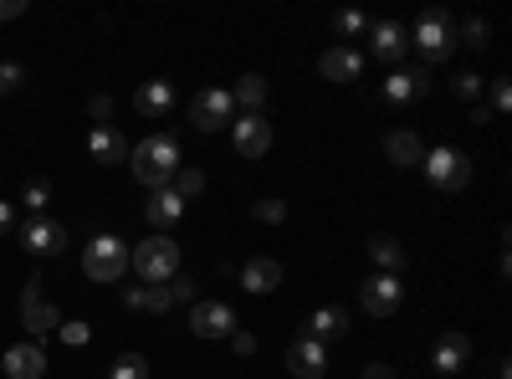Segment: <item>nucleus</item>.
<instances>
[{
    "label": "nucleus",
    "instance_id": "nucleus-29",
    "mask_svg": "<svg viewBox=\"0 0 512 379\" xmlns=\"http://www.w3.org/2000/svg\"><path fill=\"white\" fill-rule=\"evenodd\" d=\"M47 200H52V185H47V180H26L21 205L31 210V216H47Z\"/></svg>",
    "mask_w": 512,
    "mask_h": 379
},
{
    "label": "nucleus",
    "instance_id": "nucleus-11",
    "mask_svg": "<svg viewBox=\"0 0 512 379\" xmlns=\"http://www.w3.org/2000/svg\"><path fill=\"white\" fill-rule=\"evenodd\" d=\"M190 328H195V339H231V333L241 328L236 313L226 303H190Z\"/></svg>",
    "mask_w": 512,
    "mask_h": 379
},
{
    "label": "nucleus",
    "instance_id": "nucleus-14",
    "mask_svg": "<svg viewBox=\"0 0 512 379\" xmlns=\"http://www.w3.org/2000/svg\"><path fill=\"white\" fill-rule=\"evenodd\" d=\"M425 93H431V77H425L420 67H395L390 77H384V98L390 103H420Z\"/></svg>",
    "mask_w": 512,
    "mask_h": 379
},
{
    "label": "nucleus",
    "instance_id": "nucleus-12",
    "mask_svg": "<svg viewBox=\"0 0 512 379\" xmlns=\"http://www.w3.org/2000/svg\"><path fill=\"white\" fill-rule=\"evenodd\" d=\"M431 364L441 374H461L466 364H472V333H441L436 349H431Z\"/></svg>",
    "mask_w": 512,
    "mask_h": 379
},
{
    "label": "nucleus",
    "instance_id": "nucleus-40",
    "mask_svg": "<svg viewBox=\"0 0 512 379\" xmlns=\"http://www.w3.org/2000/svg\"><path fill=\"white\" fill-rule=\"evenodd\" d=\"M88 113H93L98 123H108V113H113V98H103V93H98V98L88 103Z\"/></svg>",
    "mask_w": 512,
    "mask_h": 379
},
{
    "label": "nucleus",
    "instance_id": "nucleus-24",
    "mask_svg": "<svg viewBox=\"0 0 512 379\" xmlns=\"http://www.w3.org/2000/svg\"><path fill=\"white\" fill-rule=\"evenodd\" d=\"M123 303L134 308V313H169V308H175V298H169L164 282H159V287H128Z\"/></svg>",
    "mask_w": 512,
    "mask_h": 379
},
{
    "label": "nucleus",
    "instance_id": "nucleus-2",
    "mask_svg": "<svg viewBox=\"0 0 512 379\" xmlns=\"http://www.w3.org/2000/svg\"><path fill=\"white\" fill-rule=\"evenodd\" d=\"M128 267H134L144 277V287H159L180 272V241H169V236H149L139 241L134 251H128Z\"/></svg>",
    "mask_w": 512,
    "mask_h": 379
},
{
    "label": "nucleus",
    "instance_id": "nucleus-27",
    "mask_svg": "<svg viewBox=\"0 0 512 379\" xmlns=\"http://www.w3.org/2000/svg\"><path fill=\"white\" fill-rule=\"evenodd\" d=\"M169 190H175L180 200H195V195L205 190V170H195V164H180L175 180H169Z\"/></svg>",
    "mask_w": 512,
    "mask_h": 379
},
{
    "label": "nucleus",
    "instance_id": "nucleus-25",
    "mask_svg": "<svg viewBox=\"0 0 512 379\" xmlns=\"http://www.w3.org/2000/svg\"><path fill=\"white\" fill-rule=\"evenodd\" d=\"M369 257L384 267V272H390V277H400V267H405V251H400V241L395 236H369Z\"/></svg>",
    "mask_w": 512,
    "mask_h": 379
},
{
    "label": "nucleus",
    "instance_id": "nucleus-7",
    "mask_svg": "<svg viewBox=\"0 0 512 379\" xmlns=\"http://www.w3.org/2000/svg\"><path fill=\"white\" fill-rule=\"evenodd\" d=\"M16 236L31 257H57V251H67V226L52 221V216H26V226Z\"/></svg>",
    "mask_w": 512,
    "mask_h": 379
},
{
    "label": "nucleus",
    "instance_id": "nucleus-5",
    "mask_svg": "<svg viewBox=\"0 0 512 379\" xmlns=\"http://www.w3.org/2000/svg\"><path fill=\"white\" fill-rule=\"evenodd\" d=\"M420 170L436 190H466L472 185V159H466L461 149H425Z\"/></svg>",
    "mask_w": 512,
    "mask_h": 379
},
{
    "label": "nucleus",
    "instance_id": "nucleus-22",
    "mask_svg": "<svg viewBox=\"0 0 512 379\" xmlns=\"http://www.w3.org/2000/svg\"><path fill=\"white\" fill-rule=\"evenodd\" d=\"M344 333H349V313L344 308H318L308 318V339L313 344H333V339H344Z\"/></svg>",
    "mask_w": 512,
    "mask_h": 379
},
{
    "label": "nucleus",
    "instance_id": "nucleus-35",
    "mask_svg": "<svg viewBox=\"0 0 512 379\" xmlns=\"http://www.w3.org/2000/svg\"><path fill=\"white\" fill-rule=\"evenodd\" d=\"M487 41H492V26H487V21H466V47H477V52H482Z\"/></svg>",
    "mask_w": 512,
    "mask_h": 379
},
{
    "label": "nucleus",
    "instance_id": "nucleus-31",
    "mask_svg": "<svg viewBox=\"0 0 512 379\" xmlns=\"http://www.w3.org/2000/svg\"><path fill=\"white\" fill-rule=\"evenodd\" d=\"M21 82H26V67H21V62H0V98L16 93Z\"/></svg>",
    "mask_w": 512,
    "mask_h": 379
},
{
    "label": "nucleus",
    "instance_id": "nucleus-3",
    "mask_svg": "<svg viewBox=\"0 0 512 379\" xmlns=\"http://www.w3.org/2000/svg\"><path fill=\"white\" fill-rule=\"evenodd\" d=\"M123 272H128V241H118V236H93L88 246H82V277H88V282L113 287Z\"/></svg>",
    "mask_w": 512,
    "mask_h": 379
},
{
    "label": "nucleus",
    "instance_id": "nucleus-36",
    "mask_svg": "<svg viewBox=\"0 0 512 379\" xmlns=\"http://www.w3.org/2000/svg\"><path fill=\"white\" fill-rule=\"evenodd\" d=\"M169 298H175V303H195V282L175 272V277H169Z\"/></svg>",
    "mask_w": 512,
    "mask_h": 379
},
{
    "label": "nucleus",
    "instance_id": "nucleus-30",
    "mask_svg": "<svg viewBox=\"0 0 512 379\" xmlns=\"http://www.w3.org/2000/svg\"><path fill=\"white\" fill-rule=\"evenodd\" d=\"M369 21H364V11H338L333 16V36H359Z\"/></svg>",
    "mask_w": 512,
    "mask_h": 379
},
{
    "label": "nucleus",
    "instance_id": "nucleus-4",
    "mask_svg": "<svg viewBox=\"0 0 512 379\" xmlns=\"http://www.w3.org/2000/svg\"><path fill=\"white\" fill-rule=\"evenodd\" d=\"M410 41L420 47V57H425V62H446V57H451V47H456L451 16H446L441 6H425V11H420V21H415V31H410Z\"/></svg>",
    "mask_w": 512,
    "mask_h": 379
},
{
    "label": "nucleus",
    "instance_id": "nucleus-10",
    "mask_svg": "<svg viewBox=\"0 0 512 379\" xmlns=\"http://www.w3.org/2000/svg\"><path fill=\"white\" fill-rule=\"evenodd\" d=\"M231 139H236L241 159H262L272 149V123L262 113H241V118H231Z\"/></svg>",
    "mask_w": 512,
    "mask_h": 379
},
{
    "label": "nucleus",
    "instance_id": "nucleus-1",
    "mask_svg": "<svg viewBox=\"0 0 512 379\" xmlns=\"http://www.w3.org/2000/svg\"><path fill=\"white\" fill-rule=\"evenodd\" d=\"M128 164H134V180L149 190H164L180 170V139L175 134H149L144 144L128 149Z\"/></svg>",
    "mask_w": 512,
    "mask_h": 379
},
{
    "label": "nucleus",
    "instance_id": "nucleus-16",
    "mask_svg": "<svg viewBox=\"0 0 512 379\" xmlns=\"http://www.w3.org/2000/svg\"><path fill=\"white\" fill-rule=\"evenodd\" d=\"M287 369L297 374V379H323V369H328V354H323V344H313L308 333L297 339L292 349H287Z\"/></svg>",
    "mask_w": 512,
    "mask_h": 379
},
{
    "label": "nucleus",
    "instance_id": "nucleus-28",
    "mask_svg": "<svg viewBox=\"0 0 512 379\" xmlns=\"http://www.w3.org/2000/svg\"><path fill=\"white\" fill-rule=\"evenodd\" d=\"M108 379H149V359L144 354H118L113 369H108Z\"/></svg>",
    "mask_w": 512,
    "mask_h": 379
},
{
    "label": "nucleus",
    "instance_id": "nucleus-9",
    "mask_svg": "<svg viewBox=\"0 0 512 379\" xmlns=\"http://www.w3.org/2000/svg\"><path fill=\"white\" fill-rule=\"evenodd\" d=\"M21 323L31 328V339H47V333H57L62 328V313L41 298V282L31 277L26 282V292H21Z\"/></svg>",
    "mask_w": 512,
    "mask_h": 379
},
{
    "label": "nucleus",
    "instance_id": "nucleus-38",
    "mask_svg": "<svg viewBox=\"0 0 512 379\" xmlns=\"http://www.w3.org/2000/svg\"><path fill=\"white\" fill-rule=\"evenodd\" d=\"M231 344H236V354H241V359H251V354H256V339H251L246 328H236V333H231Z\"/></svg>",
    "mask_w": 512,
    "mask_h": 379
},
{
    "label": "nucleus",
    "instance_id": "nucleus-32",
    "mask_svg": "<svg viewBox=\"0 0 512 379\" xmlns=\"http://www.w3.org/2000/svg\"><path fill=\"white\" fill-rule=\"evenodd\" d=\"M251 216L262 221V226H282V221H287V205H282V200H262V205L251 210Z\"/></svg>",
    "mask_w": 512,
    "mask_h": 379
},
{
    "label": "nucleus",
    "instance_id": "nucleus-20",
    "mask_svg": "<svg viewBox=\"0 0 512 379\" xmlns=\"http://www.w3.org/2000/svg\"><path fill=\"white\" fill-rule=\"evenodd\" d=\"M369 36H374V57H379V62H400L405 47H410V31H405L400 21H379Z\"/></svg>",
    "mask_w": 512,
    "mask_h": 379
},
{
    "label": "nucleus",
    "instance_id": "nucleus-6",
    "mask_svg": "<svg viewBox=\"0 0 512 379\" xmlns=\"http://www.w3.org/2000/svg\"><path fill=\"white\" fill-rule=\"evenodd\" d=\"M231 118H236V98H231V88H205L195 103H190V123L200 134H221V129H231Z\"/></svg>",
    "mask_w": 512,
    "mask_h": 379
},
{
    "label": "nucleus",
    "instance_id": "nucleus-42",
    "mask_svg": "<svg viewBox=\"0 0 512 379\" xmlns=\"http://www.w3.org/2000/svg\"><path fill=\"white\" fill-rule=\"evenodd\" d=\"M364 379H400V374H395L390 364H369V369H364Z\"/></svg>",
    "mask_w": 512,
    "mask_h": 379
},
{
    "label": "nucleus",
    "instance_id": "nucleus-8",
    "mask_svg": "<svg viewBox=\"0 0 512 379\" xmlns=\"http://www.w3.org/2000/svg\"><path fill=\"white\" fill-rule=\"evenodd\" d=\"M400 298H405V287H400V277H390V272H379V277L359 282V303H364L369 318H390V313H400Z\"/></svg>",
    "mask_w": 512,
    "mask_h": 379
},
{
    "label": "nucleus",
    "instance_id": "nucleus-26",
    "mask_svg": "<svg viewBox=\"0 0 512 379\" xmlns=\"http://www.w3.org/2000/svg\"><path fill=\"white\" fill-rule=\"evenodd\" d=\"M246 113H262V103H267V77H256V72H246V77H236V93H231Z\"/></svg>",
    "mask_w": 512,
    "mask_h": 379
},
{
    "label": "nucleus",
    "instance_id": "nucleus-23",
    "mask_svg": "<svg viewBox=\"0 0 512 379\" xmlns=\"http://www.w3.org/2000/svg\"><path fill=\"white\" fill-rule=\"evenodd\" d=\"M384 154H390V164H400V170H420V159H425V144L405 129H395L390 139H384Z\"/></svg>",
    "mask_w": 512,
    "mask_h": 379
},
{
    "label": "nucleus",
    "instance_id": "nucleus-19",
    "mask_svg": "<svg viewBox=\"0 0 512 379\" xmlns=\"http://www.w3.org/2000/svg\"><path fill=\"white\" fill-rule=\"evenodd\" d=\"M134 108H139L144 118H164L169 108H175V82H164V77H154V82H139Z\"/></svg>",
    "mask_w": 512,
    "mask_h": 379
},
{
    "label": "nucleus",
    "instance_id": "nucleus-34",
    "mask_svg": "<svg viewBox=\"0 0 512 379\" xmlns=\"http://www.w3.org/2000/svg\"><path fill=\"white\" fill-rule=\"evenodd\" d=\"M451 88H456V98H466V103H477V93H482V77H477V72H461V77L451 82Z\"/></svg>",
    "mask_w": 512,
    "mask_h": 379
},
{
    "label": "nucleus",
    "instance_id": "nucleus-37",
    "mask_svg": "<svg viewBox=\"0 0 512 379\" xmlns=\"http://www.w3.org/2000/svg\"><path fill=\"white\" fill-rule=\"evenodd\" d=\"M507 108H512V88H507V77H497V82H492V108H487V113H507Z\"/></svg>",
    "mask_w": 512,
    "mask_h": 379
},
{
    "label": "nucleus",
    "instance_id": "nucleus-17",
    "mask_svg": "<svg viewBox=\"0 0 512 379\" xmlns=\"http://www.w3.org/2000/svg\"><path fill=\"white\" fill-rule=\"evenodd\" d=\"M318 72H323L328 82H359V72H364V57H359L354 47H328V52L318 57Z\"/></svg>",
    "mask_w": 512,
    "mask_h": 379
},
{
    "label": "nucleus",
    "instance_id": "nucleus-18",
    "mask_svg": "<svg viewBox=\"0 0 512 379\" xmlns=\"http://www.w3.org/2000/svg\"><path fill=\"white\" fill-rule=\"evenodd\" d=\"M88 154H93V164H123L128 159V144H123V134L113 129V123H93Z\"/></svg>",
    "mask_w": 512,
    "mask_h": 379
},
{
    "label": "nucleus",
    "instance_id": "nucleus-15",
    "mask_svg": "<svg viewBox=\"0 0 512 379\" xmlns=\"http://www.w3.org/2000/svg\"><path fill=\"white\" fill-rule=\"evenodd\" d=\"M180 216H185V200L175 195V190H149V205H144V221H149V231H169V226H180Z\"/></svg>",
    "mask_w": 512,
    "mask_h": 379
},
{
    "label": "nucleus",
    "instance_id": "nucleus-13",
    "mask_svg": "<svg viewBox=\"0 0 512 379\" xmlns=\"http://www.w3.org/2000/svg\"><path fill=\"white\" fill-rule=\"evenodd\" d=\"M0 369H6L11 379H41V374H47V354H41L36 339H26V344L0 354Z\"/></svg>",
    "mask_w": 512,
    "mask_h": 379
},
{
    "label": "nucleus",
    "instance_id": "nucleus-41",
    "mask_svg": "<svg viewBox=\"0 0 512 379\" xmlns=\"http://www.w3.org/2000/svg\"><path fill=\"white\" fill-rule=\"evenodd\" d=\"M26 11V0H0V21H16Z\"/></svg>",
    "mask_w": 512,
    "mask_h": 379
},
{
    "label": "nucleus",
    "instance_id": "nucleus-21",
    "mask_svg": "<svg viewBox=\"0 0 512 379\" xmlns=\"http://www.w3.org/2000/svg\"><path fill=\"white\" fill-rule=\"evenodd\" d=\"M241 287L246 292H272V287H282V267H277V257H251L246 267H241Z\"/></svg>",
    "mask_w": 512,
    "mask_h": 379
},
{
    "label": "nucleus",
    "instance_id": "nucleus-39",
    "mask_svg": "<svg viewBox=\"0 0 512 379\" xmlns=\"http://www.w3.org/2000/svg\"><path fill=\"white\" fill-rule=\"evenodd\" d=\"M11 231H16V205L0 200V236H11Z\"/></svg>",
    "mask_w": 512,
    "mask_h": 379
},
{
    "label": "nucleus",
    "instance_id": "nucleus-33",
    "mask_svg": "<svg viewBox=\"0 0 512 379\" xmlns=\"http://www.w3.org/2000/svg\"><path fill=\"white\" fill-rule=\"evenodd\" d=\"M57 333H62V344H67V349H82V344L93 339V328H88V323H77V318H72V323H62Z\"/></svg>",
    "mask_w": 512,
    "mask_h": 379
}]
</instances>
